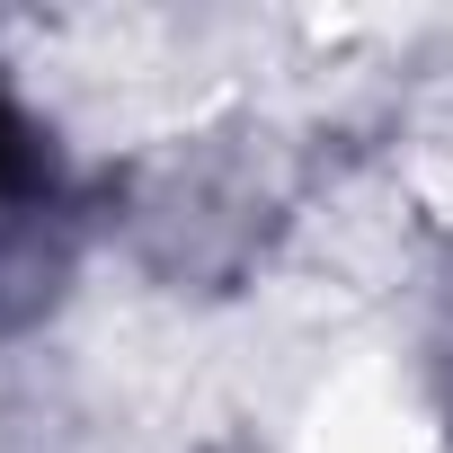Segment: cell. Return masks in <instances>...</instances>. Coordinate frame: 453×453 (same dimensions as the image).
Here are the masks:
<instances>
[{"label":"cell","mask_w":453,"mask_h":453,"mask_svg":"<svg viewBox=\"0 0 453 453\" xmlns=\"http://www.w3.org/2000/svg\"><path fill=\"white\" fill-rule=\"evenodd\" d=\"M45 196H54V151L27 125V107L0 89V222L10 213H45Z\"/></svg>","instance_id":"obj_1"}]
</instances>
